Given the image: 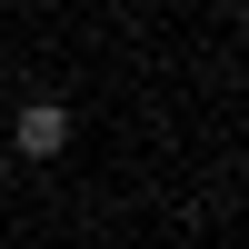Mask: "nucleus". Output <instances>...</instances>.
I'll return each instance as SVG.
<instances>
[{
  "mask_svg": "<svg viewBox=\"0 0 249 249\" xmlns=\"http://www.w3.org/2000/svg\"><path fill=\"white\" fill-rule=\"evenodd\" d=\"M70 140H80L70 100H20V120H10V160H20V170H50Z\"/></svg>",
  "mask_w": 249,
  "mask_h": 249,
  "instance_id": "nucleus-1",
  "label": "nucleus"
},
{
  "mask_svg": "<svg viewBox=\"0 0 249 249\" xmlns=\"http://www.w3.org/2000/svg\"><path fill=\"white\" fill-rule=\"evenodd\" d=\"M0 249H10V239H0Z\"/></svg>",
  "mask_w": 249,
  "mask_h": 249,
  "instance_id": "nucleus-3",
  "label": "nucleus"
},
{
  "mask_svg": "<svg viewBox=\"0 0 249 249\" xmlns=\"http://www.w3.org/2000/svg\"><path fill=\"white\" fill-rule=\"evenodd\" d=\"M10 179H20V160H10V150H0V190H10Z\"/></svg>",
  "mask_w": 249,
  "mask_h": 249,
  "instance_id": "nucleus-2",
  "label": "nucleus"
}]
</instances>
